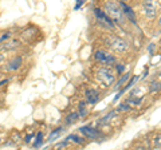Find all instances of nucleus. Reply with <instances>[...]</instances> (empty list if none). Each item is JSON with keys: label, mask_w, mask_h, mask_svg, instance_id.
<instances>
[{"label": "nucleus", "mask_w": 161, "mask_h": 150, "mask_svg": "<svg viewBox=\"0 0 161 150\" xmlns=\"http://www.w3.org/2000/svg\"><path fill=\"white\" fill-rule=\"evenodd\" d=\"M97 76H98L100 82L105 86V87H109V86H111V85H113V82H114V79H115L113 71H111L110 69H107V67H102V69L98 70Z\"/></svg>", "instance_id": "obj_2"}, {"label": "nucleus", "mask_w": 161, "mask_h": 150, "mask_svg": "<svg viewBox=\"0 0 161 150\" xmlns=\"http://www.w3.org/2000/svg\"><path fill=\"white\" fill-rule=\"evenodd\" d=\"M156 4L152 2V0H149V2H145L144 3V13L148 16V17H154L156 16Z\"/></svg>", "instance_id": "obj_9"}, {"label": "nucleus", "mask_w": 161, "mask_h": 150, "mask_svg": "<svg viewBox=\"0 0 161 150\" xmlns=\"http://www.w3.org/2000/svg\"><path fill=\"white\" fill-rule=\"evenodd\" d=\"M0 142H2V139H0Z\"/></svg>", "instance_id": "obj_29"}, {"label": "nucleus", "mask_w": 161, "mask_h": 150, "mask_svg": "<svg viewBox=\"0 0 161 150\" xmlns=\"http://www.w3.org/2000/svg\"><path fill=\"white\" fill-rule=\"evenodd\" d=\"M117 71L120 72V74H122V72L125 71V65H118L117 66Z\"/></svg>", "instance_id": "obj_24"}, {"label": "nucleus", "mask_w": 161, "mask_h": 150, "mask_svg": "<svg viewBox=\"0 0 161 150\" xmlns=\"http://www.w3.org/2000/svg\"><path fill=\"white\" fill-rule=\"evenodd\" d=\"M94 58H95L98 62L104 63V65H114V63H115V58H114L113 55H110V54H106V52H104V51H101V50L95 52Z\"/></svg>", "instance_id": "obj_4"}, {"label": "nucleus", "mask_w": 161, "mask_h": 150, "mask_svg": "<svg viewBox=\"0 0 161 150\" xmlns=\"http://www.w3.org/2000/svg\"><path fill=\"white\" fill-rule=\"evenodd\" d=\"M86 101L89 102V103H91V104H94V103H97L98 101H100V93L97 91L95 89H89V90H86Z\"/></svg>", "instance_id": "obj_10"}, {"label": "nucleus", "mask_w": 161, "mask_h": 150, "mask_svg": "<svg viewBox=\"0 0 161 150\" xmlns=\"http://www.w3.org/2000/svg\"><path fill=\"white\" fill-rule=\"evenodd\" d=\"M22 65H23V58H22L20 55H16V56H13L11 60L6 65V71H8V72L16 71V70L20 69Z\"/></svg>", "instance_id": "obj_5"}, {"label": "nucleus", "mask_w": 161, "mask_h": 150, "mask_svg": "<svg viewBox=\"0 0 161 150\" xmlns=\"http://www.w3.org/2000/svg\"><path fill=\"white\" fill-rule=\"evenodd\" d=\"M79 130H80V133H82L85 137H87V138L97 139L98 137H100V131L95 130V129H93L91 126H82Z\"/></svg>", "instance_id": "obj_8"}, {"label": "nucleus", "mask_w": 161, "mask_h": 150, "mask_svg": "<svg viewBox=\"0 0 161 150\" xmlns=\"http://www.w3.org/2000/svg\"><path fill=\"white\" fill-rule=\"evenodd\" d=\"M78 109H79V111H78L79 118H83V117L87 115V109H86V103H85V102H80Z\"/></svg>", "instance_id": "obj_14"}, {"label": "nucleus", "mask_w": 161, "mask_h": 150, "mask_svg": "<svg viewBox=\"0 0 161 150\" xmlns=\"http://www.w3.org/2000/svg\"><path fill=\"white\" fill-rule=\"evenodd\" d=\"M34 137H35V135H34L32 133H31V134H28V135H26V138H24V142H26V143H30V142H31V139H32Z\"/></svg>", "instance_id": "obj_23"}, {"label": "nucleus", "mask_w": 161, "mask_h": 150, "mask_svg": "<svg viewBox=\"0 0 161 150\" xmlns=\"http://www.w3.org/2000/svg\"><path fill=\"white\" fill-rule=\"evenodd\" d=\"M12 36V32H10V31H7V32H4V34H2L0 35V44L2 43H6L8 39H10Z\"/></svg>", "instance_id": "obj_20"}, {"label": "nucleus", "mask_w": 161, "mask_h": 150, "mask_svg": "<svg viewBox=\"0 0 161 150\" xmlns=\"http://www.w3.org/2000/svg\"><path fill=\"white\" fill-rule=\"evenodd\" d=\"M43 137H44V135H43L42 131H39V133L35 135V139H34V148L35 149H38V148H40L43 145V139H44Z\"/></svg>", "instance_id": "obj_12"}, {"label": "nucleus", "mask_w": 161, "mask_h": 150, "mask_svg": "<svg viewBox=\"0 0 161 150\" xmlns=\"http://www.w3.org/2000/svg\"><path fill=\"white\" fill-rule=\"evenodd\" d=\"M115 113H117L115 110H111L110 113H107V114H106V115L100 121V123H107V122H109V121L111 119V118H113V117L115 115Z\"/></svg>", "instance_id": "obj_18"}, {"label": "nucleus", "mask_w": 161, "mask_h": 150, "mask_svg": "<svg viewBox=\"0 0 161 150\" xmlns=\"http://www.w3.org/2000/svg\"><path fill=\"white\" fill-rule=\"evenodd\" d=\"M78 119H79V114H78V113H75V111L74 113H70V114L66 117V123L67 125H73Z\"/></svg>", "instance_id": "obj_11"}, {"label": "nucleus", "mask_w": 161, "mask_h": 150, "mask_svg": "<svg viewBox=\"0 0 161 150\" xmlns=\"http://www.w3.org/2000/svg\"><path fill=\"white\" fill-rule=\"evenodd\" d=\"M129 78H130V74H129V72H126V74H124V76H121V79L118 80V83L115 85L114 90H120V89H121V86H122L124 83H126V82L129 80Z\"/></svg>", "instance_id": "obj_13"}, {"label": "nucleus", "mask_w": 161, "mask_h": 150, "mask_svg": "<svg viewBox=\"0 0 161 150\" xmlns=\"http://www.w3.org/2000/svg\"><path fill=\"white\" fill-rule=\"evenodd\" d=\"M83 4H85V0H78L77 4H75V7H74V10H79V8L82 7Z\"/></svg>", "instance_id": "obj_22"}, {"label": "nucleus", "mask_w": 161, "mask_h": 150, "mask_svg": "<svg viewBox=\"0 0 161 150\" xmlns=\"http://www.w3.org/2000/svg\"><path fill=\"white\" fill-rule=\"evenodd\" d=\"M160 23H161V17H160Z\"/></svg>", "instance_id": "obj_28"}, {"label": "nucleus", "mask_w": 161, "mask_h": 150, "mask_svg": "<svg viewBox=\"0 0 161 150\" xmlns=\"http://www.w3.org/2000/svg\"><path fill=\"white\" fill-rule=\"evenodd\" d=\"M61 131H62V127H58V129L52 130L51 133H50V135H48V142H52V141L55 139V138H58V137H59Z\"/></svg>", "instance_id": "obj_16"}, {"label": "nucleus", "mask_w": 161, "mask_h": 150, "mask_svg": "<svg viewBox=\"0 0 161 150\" xmlns=\"http://www.w3.org/2000/svg\"><path fill=\"white\" fill-rule=\"evenodd\" d=\"M107 46H109L111 50H114V51L117 52H124L128 50V44L125 40L117 38V36H110V38H107L106 40Z\"/></svg>", "instance_id": "obj_3"}, {"label": "nucleus", "mask_w": 161, "mask_h": 150, "mask_svg": "<svg viewBox=\"0 0 161 150\" xmlns=\"http://www.w3.org/2000/svg\"><path fill=\"white\" fill-rule=\"evenodd\" d=\"M69 141H59V142H58V143H55V145H54V148H52V150H63L65 148H67V146H69Z\"/></svg>", "instance_id": "obj_15"}, {"label": "nucleus", "mask_w": 161, "mask_h": 150, "mask_svg": "<svg viewBox=\"0 0 161 150\" xmlns=\"http://www.w3.org/2000/svg\"><path fill=\"white\" fill-rule=\"evenodd\" d=\"M105 13L111 19V22H115V23L122 24L124 23V13L121 11V8L117 3L113 2H106L105 3Z\"/></svg>", "instance_id": "obj_1"}, {"label": "nucleus", "mask_w": 161, "mask_h": 150, "mask_svg": "<svg viewBox=\"0 0 161 150\" xmlns=\"http://www.w3.org/2000/svg\"><path fill=\"white\" fill-rule=\"evenodd\" d=\"M94 15H95L101 22H104V23H106V24H107V27H110V28H114V23L111 22V19L106 15V13H105L104 11L101 10V8H94Z\"/></svg>", "instance_id": "obj_7"}, {"label": "nucleus", "mask_w": 161, "mask_h": 150, "mask_svg": "<svg viewBox=\"0 0 161 150\" xmlns=\"http://www.w3.org/2000/svg\"><path fill=\"white\" fill-rule=\"evenodd\" d=\"M160 90H161V83H160V82H156V80L150 82V91L152 93L160 91Z\"/></svg>", "instance_id": "obj_19"}, {"label": "nucleus", "mask_w": 161, "mask_h": 150, "mask_svg": "<svg viewBox=\"0 0 161 150\" xmlns=\"http://www.w3.org/2000/svg\"><path fill=\"white\" fill-rule=\"evenodd\" d=\"M154 145H156V146H161V134L154 139Z\"/></svg>", "instance_id": "obj_25"}, {"label": "nucleus", "mask_w": 161, "mask_h": 150, "mask_svg": "<svg viewBox=\"0 0 161 150\" xmlns=\"http://www.w3.org/2000/svg\"><path fill=\"white\" fill-rule=\"evenodd\" d=\"M118 6H120V8H121V11H122L124 16H126L128 19L132 22V23H136V15H134V12H133L132 8L129 7L126 3H124V2H120Z\"/></svg>", "instance_id": "obj_6"}, {"label": "nucleus", "mask_w": 161, "mask_h": 150, "mask_svg": "<svg viewBox=\"0 0 161 150\" xmlns=\"http://www.w3.org/2000/svg\"><path fill=\"white\" fill-rule=\"evenodd\" d=\"M66 141H69V142H70V141H74L75 143H83L85 142V139L80 138L79 135H77V134H70L69 137L66 138Z\"/></svg>", "instance_id": "obj_17"}, {"label": "nucleus", "mask_w": 161, "mask_h": 150, "mask_svg": "<svg viewBox=\"0 0 161 150\" xmlns=\"http://www.w3.org/2000/svg\"><path fill=\"white\" fill-rule=\"evenodd\" d=\"M8 82H10V78H6V79H2L0 80V87H2V86H4V85H7Z\"/></svg>", "instance_id": "obj_26"}, {"label": "nucleus", "mask_w": 161, "mask_h": 150, "mask_svg": "<svg viewBox=\"0 0 161 150\" xmlns=\"http://www.w3.org/2000/svg\"><path fill=\"white\" fill-rule=\"evenodd\" d=\"M129 110H130V106H129L128 103H121V104H118L115 111H129Z\"/></svg>", "instance_id": "obj_21"}, {"label": "nucleus", "mask_w": 161, "mask_h": 150, "mask_svg": "<svg viewBox=\"0 0 161 150\" xmlns=\"http://www.w3.org/2000/svg\"><path fill=\"white\" fill-rule=\"evenodd\" d=\"M4 58H6V55H4V54H0V63L4 60Z\"/></svg>", "instance_id": "obj_27"}]
</instances>
